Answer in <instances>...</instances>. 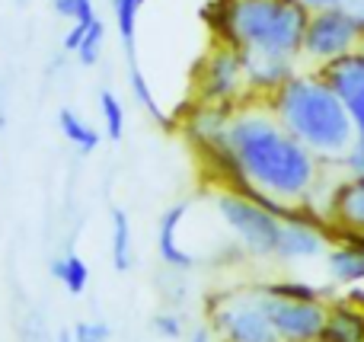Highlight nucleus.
Returning <instances> with one entry per match:
<instances>
[{"mask_svg": "<svg viewBox=\"0 0 364 342\" xmlns=\"http://www.w3.org/2000/svg\"><path fill=\"white\" fill-rule=\"evenodd\" d=\"M269 314L282 342H316L326 330V307L320 301H291L269 292Z\"/></svg>", "mask_w": 364, "mask_h": 342, "instance_id": "obj_8", "label": "nucleus"}, {"mask_svg": "<svg viewBox=\"0 0 364 342\" xmlns=\"http://www.w3.org/2000/svg\"><path fill=\"white\" fill-rule=\"evenodd\" d=\"M208 324L218 342H282L269 314V292L250 288L237 294H211Z\"/></svg>", "mask_w": 364, "mask_h": 342, "instance_id": "obj_4", "label": "nucleus"}, {"mask_svg": "<svg viewBox=\"0 0 364 342\" xmlns=\"http://www.w3.org/2000/svg\"><path fill=\"white\" fill-rule=\"evenodd\" d=\"M58 125H61V134L70 141V144L77 147V151H83V154H90V151H96L100 147V132H96L93 125H87V122L80 119L77 112H70V109H61L58 112Z\"/></svg>", "mask_w": 364, "mask_h": 342, "instance_id": "obj_16", "label": "nucleus"}, {"mask_svg": "<svg viewBox=\"0 0 364 342\" xmlns=\"http://www.w3.org/2000/svg\"><path fill=\"white\" fill-rule=\"evenodd\" d=\"M320 74L326 77L329 87L342 96V102H346L348 115H352V122H355L358 141H364V48L323 64Z\"/></svg>", "mask_w": 364, "mask_h": 342, "instance_id": "obj_9", "label": "nucleus"}, {"mask_svg": "<svg viewBox=\"0 0 364 342\" xmlns=\"http://www.w3.org/2000/svg\"><path fill=\"white\" fill-rule=\"evenodd\" d=\"M141 0H112V13H115V26L119 36L128 48V58H134V36H138V13H141Z\"/></svg>", "mask_w": 364, "mask_h": 342, "instance_id": "obj_20", "label": "nucleus"}, {"mask_svg": "<svg viewBox=\"0 0 364 342\" xmlns=\"http://www.w3.org/2000/svg\"><path fill=\"white\" fill-rule=\"evenodd\" d=\"M74 342H106L112 336V330H109V324H74Z\"/></svg>", "mask_w": 364, "mask_h": 342, "instance_id": "obj_25", "label": "nucleus"}, {"mask_svg": "<svg viewBox=\"0 0 364 342\" xmlns=\"http://www.w3.org/2000/svg\"><path fill=\"white\" fill-rule=\"evenodd\" d=\"M141 4H147V0H141Z\"/></svg>", "mask_w": 364, "mask_h": 342, "instance_id": "obj_31", "label": "nucleus"}, {"mask_svg": "<svg viewBox=\"0 0 364 342\" xmlns=\"http://www.w3.org/2000/svg\"><path fill=\"white\" fill-rule=\"evenodd\" d=\"M364 48V19L355 16L346 4L323 6L310 13L307 32H304V58L314 64H329L342 55Z\"/></svg>", "mask_w": 364, "mask_h": 342, "instance_id": "obj_6", "label": "nucleus"}, {"mask_svg": "<svg viewBox=\"0 0 364 342\" xmlns=\"http://www.w3.org/2000/svg\"><path fill=\"white\" fill-rule=\"evenodd\" d=\"M227 144L250 183L243 196L262 192L284 205H307L320 183V157L275 119L265 100H243L227 125Z\"/></svg>", "mask_w": 364, "mask_h": 342, "instance_id": "obj_1", "label": "nucleus"}, {"mask_svg": "<svg viewBox=\"0 0 364 342\" xmlns=\"http://www.w3.org/2000/svg\"><path fill=\"white\" fill-rule=\"evenodd\" d=\"M214 10L218 42H227L240 51H265L294 61L304 55L310 10L297 0H220Z\"/></svg>", "mask_w": 364, "mask_h": 342, "instance_id": "obj_3", "label": "nucleus"}, {"mask_svg": "<svg viewBox=\"0 0 364 342\" xmlns=\"http://www.w3.org/2000/svg\"><path fill=\"white\" fill-rule=\"evenodd\" d=\"M214 211L220 215L224 228L233 234V240L246 250L250 256H275L278 240H282V218L272 215L265 205H259L256 198L243 196L237 189L220 186L211 196Z\"/></svg>", "mask_w": 364, "mask_h": 342, "instance_id": "obj_5", "label": "nucleus"}, {"mask_svg": "<svg viewBox=\"0 0 364 342\" xmlns=\"http://www.w3.org/2000/svg\"><path fill=\"white\" fill-rule=\"evenodd\" d=\"M346 247L329 253V272L336 282H361L364 279V234H346Z\"/></svg>", "mask_w": 364, "mask_h": 342, "instance_id": "obj_14", "label": "nucleus"}, {"mask_svg": "<svg viewBox=\"0 0 364 342\" xmlns=\"http://www.w3.org/2000/svg\"><path fill=\"white\" fill-rule=\"evenodd\" d=\"M102 38H106V23H102L100 16L90 23L87 36H83V45L77 48V58H80L83 68H93L96 61H100V51H102Z\"/></svg>", "mask_w": 364, "mask_h": 342, "instance_id": "obj_22", "label": "nucleus"}, {"mask_svg": "<svg viewBox=\"0 0 364 342\" xmlns=\"http://www.w3.org/2000/svg\"><path fill=\"white\" fill-rule=\"evenodd\" d=\"M186 211H188V205H173V208L164 215V221H160V230H157L160 260H164L166 266H173V269H192L195 262H198L179 243V224H182V218H186Z\"/></svg>", "mask_w": 364, "mask_h": 342, "instance_id": "obj_13", "label": "nucleus"}, {"mask_svg": "<svg viewBox=\"0 0 364 342\" xmlns=\"http://www.w3.org/2000/svg\"><path fill=\"white\" fill-rule=\"evenodd\" d=\"M87 29H90V23H74V26H70V32L64 36V51H77V48H80Z\"/></svg>", "mask_w": 364, "mask_h": 342, "instance_id": "obj_27", "label": "nucleus"}, {"mask_svg": "<svg viewBox=\"0 0 364 342\" xmlns=\"http://www.w3.org/2000/svg\"><path fill=\"white\" fill-rule=\"evenodd\" d=\"M323 342H364V317L348 307H336L326 317V330H323Z\"/></svg>", "mask_w": 364, "mask_h": 342, "instance_id": "obj_15", "label": "nucleus"}, {"mask_svg": "<svg viewBox=\"0 0 364 342\" xmlns=\"http://www.w3.org/2000/svg\"><path fill=\"white\" fill-rule=\"evenodd\" d=\"M214 339V330H211V324H198L192 330V336H188V342H211Z\"/></svg>", "mask_w": 364, "mask_h": 342, "instance_id": "obj_28", "label": "nucleus"}, {"mask_svg": "<svg viewBox=\"0 0 364 342\" xmlns=\"http://www.w3.org/2000/svg\"><path fill=\"white\" fill-rule=\"evenodd\" d=\"M112 266L115 272L132 269V221L122 208H112Z\"/></svg>", "mask_w": 364, "mask_h": 342, "instance_id": "obj_18", "label": "nucleus"}, {"mask_svg": "<svg viewBox=\"0 0 364 342\" xmlns=\"http://www.w3.org/2000/svg\"><path fill=\"white\" fill-rule=\"evenodd\" d=\"M51 275H55L70 294H83V288L90 285V266L77 253H68L51 262Z\"/></svg>", "mask_w": 364, "mask_h": 342, "instance_id": "obj_17", "label": "nucleus"}, {"mask_svg": "<svg viewBox=\"0 0 364 342\" xmlns=\"http://www.w3.org/2000/svg\"><path fill=\"white\" fill-rule=\"evenodd\" d=\"M326 215L346 234H364V176H348L333 186Z\"/></svg>", "mask_w": 364, "mask_h": 342, "instance_id": "obj_12", "label": "nucleus"}, {"mask_svg": "<svg viewBox=\"0 0 364 342\" xmlns=\"http://www.w3.org/2000/svg\"><path fill=\"white\" fill-rule=\"evenodd\" d=\"M326 250V234H323L320 215L304 208L301 218H291L282 224V240H278L275 256L278 260H314Z\"/></svg>", "mask_w": 364, "mask_h": 342, "instance_id": "obj_10", "label": "nucleus"}, {"mask_svg": "<svg viewBox=\"0 0 364 342\" xmlns=\"http://www.w3.org/2000/svg\"><path fill=\"white\" fill-rule=\"evenodd\" d=\"M240 55H243L246 87H250V96H256V100H265V96L275 93L282 83H288L297 74L294 58L265 55V51H240Z\"/></svg>", "mask_w": 364, "mask_h": 342, "instance_id": "obj_11", "label": "nucleus"}, {"mask_svg": "<svg viewBox=\"0 0 364 342\" xmlns=\"http://www.w3.org/2000/svg\"><path fill=\"white\" fill-rule=\"evenodd\" d=\"M246 70L240 48L227 42H214V48L201 58L195 70V102H220V106H240L246 100Z\"/></svg>", "mask_w": 364, "mask_h": 342, "instance_id": "obj_7", "label": "nucleus"}, {"mask_svg": "<svg viewBox=\"0 0 364 342\" xmlns=\"http://www.w3.org/2000/svg\"><path fill=\"white\" fill-rule=\"evenodd\" d=\"M301 6H307L310 13L314 10H323V6H336V4H342V0H297Z\"/></svg>", "mask_w": 364, "mask_h": 342, "instance_id": "obj_29", "label": "nucleus"}, {"mask_svg": "<svg viewBox=\"0 0 364 342\" xmlns=\"http://www.w3.org/2000/svg\"><path fill=\"white\" fill-rule=\"evenodd\" d=\"M154 330H157V336H164V339H179L182 320L176 314H160V317H154Z\"/></svg>", "mask_w": 364, "mask_h": 342, "instance_id": "obj_26", "label": "nucleus"}, {"mask_svg": "<svg viewBox=\"0 0 364 342\" xmlns=\"http://www.w3.org/2000/svg\"><path fill=\"white\" fill-rule=\"evenodd\" d=\"M58 342H74V333H68V330L58 333Z\"/></svg>", "mask_w": 364, "mask_h": 342, "instance_id": "obj_30", "label": "nucleus"}, {"mask_svg": "<svg viewBox=\"0 0 364 342\" xmlns=\"http://www.w3.org/2000/svg\"><path fill=\"white\" fill-rule=\"evenodd\" d=\"M100 112H102V125H106V138L122 141V132H125V109H122V100L112 90H102L100 93Z\"/></svg>", "mask_w": 364, "mask_h": 342, "instance_id": "obj_21", "label": "nucleus"}, {"mask_svg": "<svg viewBox=\"0 0 364 342\" xmlns=\"http://www.w3.org/2000/svg\"><path fill=\"white\" fill-rule=\"evenodd\" d=\"M265 292L278 294V298H291V301H316V288L304 285V282H275V285H265Z\"/></svg>", "mask_w": 364, "mask_h": 342, "instance_id": "obj_24", "label": "nucleus"}, {"mask_svg": "<svg viewBox=\"0 0 364 342\" xmlns=\"http://www.w3.org/2000/svg\"><path fill=\"white\" fill-rule=\"evenodd\" d=\"M55 4V13L70 23H93L96 19V6L93 0H51Z\"/></svg>", "mask_w": 364, "mask_h": 342, "instance_id": "obj_23", "label": "nucleus"}, {"mask_svg": "<svg viewBox=\"0 0 364 342\" xmlns=\"http://www.w3.org/2000/svg\"><path fill=\"white\" fill-rule=\"evenodd\" d=\"M265 106L301 144H307L316 157L329 160V164L333 160L342 164V157L358 141L346 102L320 70L316 74H294L275 93L265 96Z\"/></svg>", "mask_w": 364, "mask_h": 342, "instance_id": "obj_2", "label": "nucleus"}, {"mask_svg": "<svg viewBox=\"0 0 364 342\" xmlns=\"http://www.w3.org/2000/svg\"><path fill=\"white\" fill-rule=\"evenodd\" d=\"M132 93H134V100H138L141 106H144L147 112L154 115V122H157V125H164V128H173L170 115H166L164 109H160V102H157V96H154L151 83H147L144 70L138 68V58H132Z\"/></svg>", "mask_w": 364, "mask_h": 342, "instance_id": "obj_19", "label": "nucleus"}]
</instances>
